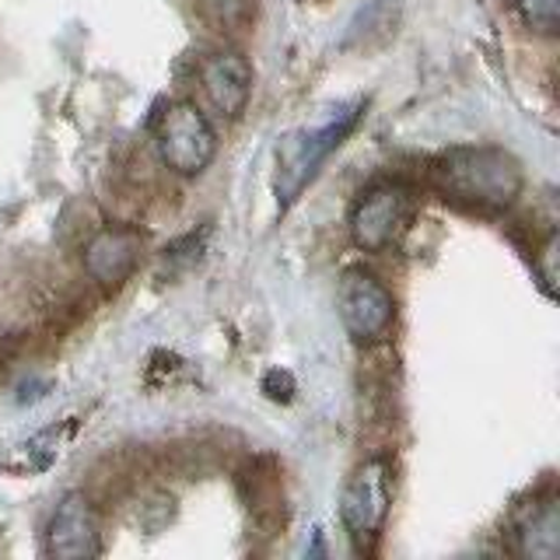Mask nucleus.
<instances>
[{"label":"nucleus","mask_w":560,"mask_h":560,"mask_svg":"<svg viewBox=\"0 0 560 560\" xmlns=\"http://www.w3.org/2000/svg\"><path fill=\"white\" fill-rule=\"evenodd\" d=\"M445 200L480 214H501L522 197V165L501 148H452L431 168Z\"/></svg>","instance_id":"nucleus-1"},{"label":"nucleus","mask_w":560,"mask_h":560,"mask_svg":"<svg viewBox=\"0 0 560 560\" xmlns=\"http://www.w3.org/2000/svg\"><path fill=\"white\" fill-rule=\"evenodd\" d=\"M361 113H364V102L340 105L329 119L315 122V127H298L280 140L277 175H273V192H277L280 210L298 203V197L315 183V175H319V168L329 162V154L354 133Z\"/></svg>","instance_id":"nucleus-2"},{"label":"nucleus","mask_w":560,"mask_h":560,"mask_svg":"<svg viewBox=\"0 0 560 560\" xmlns=\"http://www.w3.org/2000/svg\"><path fill=\"white\" fill-rule=\"evenodd\" d=\"M154 148L168 172L183 179H197L210 168L218 154V133L197 102H168L154 127Z\"/></svg>","instance_id":"nucleus-3"},{"label":"nucleus","mask_w":560,"mask_h":560,"mask_svg":"<svg viewBox=\"0 0 560 560\" xmlns=\"http://www.w3.org/2000/svg\"><path fill=\"white\" fill-rule=\"evenodd\" d=\"M389 508H393V463L385 455H372V459H364L347 477L340 498L343 529L354 539L358 550H368L382 536Z\"/></svg>","instance_id":"nucleus-4"},{"label":"nucleus","mask_w":560,"mask_h":560,"mask_svg":"<svg viewBox=\"0 0 560 560\" xmlns=\"http://www.w3.org/2000/svg\"><path fill=\"white\" fill-rule=\"evenodd\" d=\"M337 308L343 329L358 343H378L396 323V298L368 270H347L337 291Z\"/></svg>","instance_id":"nucleus-5"},{"label":"nucleus","mask_w":560,"mask_h":560,"mask_svg":"<svg viewBox=\"0 0 560 560\" xmlns=\"http://www.w3.org/2000/svg\"><path fill=\"white\" fill-rule=\"evenodd\" d=\"M413 214V197L399 183H378L350 210V238L364 253H382L407 232Z\"/></svg>","instance_id":"nucleus-6"},{"label":"nucleus","mask_w":560,"mask_h":560,"mask_svg":"<svg viewBox=\"0 0 560 560\" xmlns=\"http://www.w3.org/2000/svg\"><path fill=\"white\" fill-rule=\"evenodd\" d=\"M98 515L81 490H70L57 501L46 525V553L57 560H84L102 550Z\"/></svg>","instance_id":"nucleus-7"},{"label":"nucleus","mask_w":560,"mask_h":560,"mask_svg":"<svg viewBox=\"0 0 560 560\" xmlns=\"http://www.w3.org/2000/svg\"><path fill=\"white\" fill-rule=\"evenodd\" d=\"M200 88L224 119H238L253 98V63L238 49H214L200 60Z\"/></svg>","instance_id":"nucleus-8"},{"label":"nucleus","mask_w":560,"mask_h":560,"mask_svg":"<svg viewBox=\"0 0 560 560\" xmlns=\"http://www.w3.org/2000/svg\"><path fill=\"white\" fill-rule=\"evenodd\" d=\"M140 253H144V238L133 228H102L84 242L81 267L95 284L119 288L137 270Z\"/></svg>","instance_id":"nucleus-9"},{"label":"nucleus","mask_w":560,"mask_h":560,"mask_svg":"<svg viewBox=\"0 0 560 560\" xmlns=\"http://www.w3.org/2000/svg\"><path fill=\"white\" fill-rule=\"evenodd\" d=\"M512 547L525 560H557L560 557V498L539 494L518 508L512 522Z\"/></svg>","instance_id":"nucleus-10"},{"label":"nucleus","mask_w":560,"mask_h":560,"mask_svg":"<svg viewBox=\"0 0 560 560\" xmlns=\"http://www.w3.org/2000/svg\"><path fill=\"white\" fill-rule=\"evenodd\" d=\"M522 25H529L539 35H557L560 28V0H508Z\"/></svg>","instance_id":"nucleus-11"},{"label":"nucleus","mask_w":560,"mask_h":560,"mask_svg":"<svg viewBox=\"0 0 560 560\" xmlns=\"http://www.w3.org/2000/svg\"><path fill=\"white\" fill-rule=\"evenodd\" d=\"M197 4H200L203 18H210V22L221 28H232L249 14V0H197Z\"/></svg>","instance_id":"nucleus-12"}]
</instances>
